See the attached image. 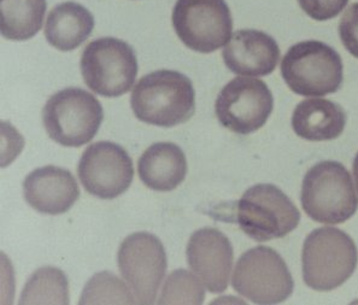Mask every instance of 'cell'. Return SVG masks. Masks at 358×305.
<instances>
[{"mask_svg": "<svg viewBox=\"0 0 358 305\" xmlns=\"http://www.w3.org/2000/svg\"><path fill=\"white\" fill-rule=\"evenodd\" d=\"M94 28V17L85 6L66 1L53 8L45 23V38L59 51H73L83 44Z\"/></svg>", "mask_w": 358, "mask_h": 305, "instance_id": "obj_18", "label": "cell"}, {"mask_svg": "<svg viewBox=\"0 0 358 305\" xmlns=\"http://www.w3.org/2000/svg\"><path fill=\"white\" fill-rule=\"evenodd\" d=\"M23 196L41 214L61 215L71 209L80 197L74 175L59 166L35 169L23 181Z\"/></svg>", "mask_w": 358, "mask_h": 305, "instance_id": "obj_14", "label": "cell"}, {"mask_svg": "<svg viewBox=\"0 0 358 305\" xmlns=\"http://www.w3.org/2000/svg\"><path fill=\"white\" fill-rule=\"evenodd\" d=\"M118 268L139 304H153L166 271V253L151 233H133L117 253Z\"/></svg>", "mask_w": 358, "mask_h": 305, "instance_id": "obj_10", "label": "cell"}, {"mask_svg": "<svg viewBox=\"0 0 358 305\" xmlns=\"http://www.w3.org/2000/svg\"><path fill=\"white\" fill-rule=\"evenodd\" d=\"M80 66L88 87L106 98L128 93L138 75L134 50L115 38H101L90 43L83 50Z\"/></svg>", "mask_w": 358, "mask_h": 305, "instance_id": "obj_7", "label": "cell"}, {"mask_svg": "<svg viewBox=\"0 0 358 305\" xmlns=\"http://www.w3.org/2000/svg\"><path fill=\"white\" fill-rule=\"evenodd\" d=\"M298 4L315 21H328L344 11L349 0H298Z\"/></svg>", "mask_w": 358, "mask_h": 305, "instance_id": "obj_23", "label": "cell"}, {"mask_svg": "<svg viewBox=\"0 0 358 305\" xmlns=\"http://www.w3.org/2000/svg\"><path fill=\"white\" fill-rule=\"evenodd\" d=\"M46 0H0V31L5 39L29 40L44 22Z\"/></svg>", "mask_w": 358, "mask_h": 305, "instance_id": "obj_19", "label": "cell"}, {"mask_svg": "<svg viewBox=\"0 0 358 305\" xmlns=\"http://www.w3.org/2000/svg\"><path fill=\"white\" fill-rule=\"evenodd\" d=\"M352 170H354L355 183H356V188H357L358 192V153L356 155V158H355Z\"/></svg>", "mask_w": 358, "mask_h": 305, "instance_id": "obj_25", "label": "cell"}, {"mask_svg": "<svg viewBox=\"0 0 358 305\" xmlns=\"http://www.w3.org/2000/svg\"><path fill=\"white\" fill-rule=\"evenodd\" d=\"M206 291L201 279L185 271H175L166 278L158 304H203Z\"/></svg>", "mask_w": 358, "mask_h": 305, "instance_id": "obj_22", "label": "cell"}, {"mask_svg": "<svg viewBox=\"0 0 358 305\" xmlns=\"http://www.w3.org/2000/svg\"><path fill=\"white\" fill-rule=\"evenodd\" d=\"M131 288L109 271L94 275L83 288L80 304H134Z\"/></svg>", "mask_w": 358, "mask_h": 305, "instance_id": "obj_21", "label": "cell"}, {"mask_svg": "<svg viewBox=\"0 0 358 305\" xmlns=\"http://www.w3.org/2000/svg\"><path fill=\"white\" fill-rule=\"evenodd\" d=\"M222 58L234 74L266 76L279 63V45L264 31L241 29L231 35L223 48Z\"/></svg>", "mask_w": 358, "mask_h": 305, "instance_id": "obj_15", "label": "cell"}, {"mask_svg": "<svg viewBox=\"0 0 358 305\" xmlns=\"http://www.w3.org/2000/svg\"><path fill=\"white\" fill-rule=\"evenodd\" d=\"M171 21L179 39L196 52H215L231 38L233 18L224 0H178Z\"/></svg>", "mask_w": 358, "mask_h": 305, "instance_id": "obj_9", "label": "cell"}, {"mask_svg": "<svg viewBox=\"0 0 358 305\" xmlns=\"http://www.w3.org/2000/svg\"><path fill=\"white\" fill-rule=\"evenodd\" d=\"M231 285L255 304H279L292 295L294 283L289 267L275 250L256 246L236 262Z\"/></svg>", "mask_w": 358, "mask_h": 305, "instance_id": "obj_8", "label": "cell"}, {"mask_svg": "<svg viewBox=\"0 0 358 305\" xmlns=\"http://www.w3.org/2000/svg\"><path fill=\"white\" fill-rule=\"evenodd\" d=\"M281 75L296 94L324 97L339 91L344 66L339 53L319 40L293 45L281 61Z\"/></svg>", "mask_w": 358, "mask_h": 305, "instance_id": "obj_4", "label": "cell"}, {"mask_svg": "<svg viewBox=\"0 0 358 305\" xmlns=\"http://www.w3.org/2000/svg\"><path fill=\"white\" fill-rule=\"evenodd\" d=\"M131 106L136 118L152 126H178L196 111V91L187 76L175 70L145 75L133 88Z\"/></svg>", "mask_w": 358, "mask_h": 305, "instance_id": "obj_1", "label": "cell"}, {"mask_svg": "<svg viewBox=\"0 0 358 305\" xmlns=\"http://www.w3.org/2000/svg\"><path fill=\"white\" fill-rule=\"evenodd\" d=\"M236 222L256 241L280 239L301 222V213L280 188L261 183L249 188L236 203Z\"/></svg>", "mask_w": 358, "mask_h": 305, "instance_id": "obj_6", "label": "cell"}, {"mask_svg": "<svg viewBox=\"0 0 358 305\" xmlns=\"http://www.w3.org/2000/svg\"><path fill=\"white\" fill-rule=\"evenodd\" d=\"M188 266L211 293L226 291L234 253L231 241L211 227L194 232L187 244Z\"/></svg>", "mask_w": 358, "mask_h": 305, "instance_id": "obj_13", "label": "cell"}, {"mask_svg": "<svg viewBox=\"0 0 358 305\" xmlns=\"http://www.w3.org/2000/svg\"><path fill=\"white\" fill-rule=\"evenodd\" d=\"M20 304H69L66 274L55 267L40 268L27 281Z\"/></svg>", "mask_w": 358, "mask_h": 305, "instance_id": "obj_20", "label": "cell"}, {"mask_svg": "<svg viewBox=\"0 0 358 305\" xmlns=\"http://www.w3.org/2000/svg\"><path fill=\"white\" fill-rule=\"evenodd\" d=\"M346 113L341 105L322 98L301 101L292 115V128L301 139L328 141L343 134Z\"/></svg>", "mask_w": 358, "mask_h": 305, "instance_id": "obj_17", "label": "cell"}, {"mask_svg": "<svg viewBox=\"0 0 358 305\" xmlns=\"http://www.w3.org/2000/svg\"><path fill=\"white\" fill-rule=\"evenodd\" d=\"M301 262L306 286L328 292L341 286L354 274L358 262L357 248L345 232L322 227L306 236Z\"/></svg>", "mask_w": 358, "mask_h": 305, "instance_id": "obj_2", "label": "cell"}, {"mask_svg": "<svg viewBox=\"0 0 358 305\" xmlns=\"http://www.w3.org/2000/svg\"><path fill=\"white\" fill-rule=\"evenodd\" d=\"M78 175L90 194L101 199H114L129 188L134 169L131 158L122 146L99 141L83 153Z\"/></svg>", "mask_w": 358, "mask_h": 305, "instance_id": "obj_12", "label": "cell"}, {"mask_svg": "<svg viewBox=\"0 0 358 305\" xmlns=\"http://www.w3.org/2000/svg\"><path fill=\"white\" fill-rule=\"evenodd\" d=\"M274 98L262 80L236 78L220 92L215 113L224 128L241 136L261 129L273 113Z\"/></svg>", "mask_w": 358, "mask_h": 305, "instance_id": "obj_11", "label": "cell"}, {"mask_svg": "<svg viewBox=\"0 0 358 305\" xmlns=\"http://www.w3.org/2000/svg\"><path fill=\"white\" fill-rule=\"evenodd\" d=\"M138 173L146 187L169 192L186 178L187 159L178 145L157 143L151 145L139 158Z\"/></svg>", "mask_w": 358, "mask_h": 305, "instance_id": "obj_16", "label": "cell"}, {"mask_svg": "<svg viewBox=\"0 0 358 305\" xmlns=\"http://www.w3.org/2000/svg\"><path fill=\"white\" fill-rule=\"evenodd\" d=\"M301 201L311 220L326 225L345 222L358 208L349 170L333 161L321 162L308 170L301 185Z\"/></svg>", "mask_w": 358, "mask_h": 305, "instance_id": "obj_3", "label": "cell"}, {"mask_svg": "<svg viewBox=\"0 0 358 305\" xmlns=\"http://www.w3.org/2000/svg\"><path fill=\"white\" fill-rule=\"evenodd\" d=\"M104 118L101 101L83 88H64L43 110L48 136L66 148H80L94 138Z\"/></svg>", "mask_w": 358, "mask_h": 305, "instance_id": "obj_5", "label": "cell"}, {"mask_svg": "<svg viewBox=\"0 0 358 305\" xmlns=\"http://www.w3.org/2000/svg\"><path fill=\"white\" fill-rule=\"evenodd\" d=\"M341 43L355 58H358V3L350 5L339 23Z\"/></svg>", "mask_w": 358, "mask_h": 305, "instance_id": "obj_24", "label": "cell"}]
</instances>
